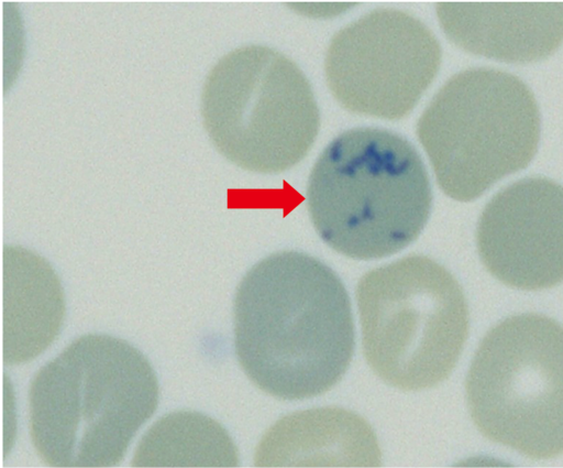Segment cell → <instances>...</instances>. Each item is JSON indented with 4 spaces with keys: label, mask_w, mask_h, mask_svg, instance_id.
Segmentation results:
<instances>
[{
    "label": "cell",
    "mask_w": 563,
    "mask_h": 468,
    "mask_svg": "<svg viewBox=\"0 0 563 468\" xmlns=\"http://www.w3.org/2000/svg\"><path fill=\"white\" fill-rule=\"evenodd\" d=\"M472 420L488 439L531 458L563 453V327L507 317L482 339L466 376Z\"/></svg>",
    "instance_id": "52a82bcc"
},
{
    "label": "cell",
    "mask_w": 563,
    "mask_h": 468,
    "mask_svg": "<svg viewBox=\"0 0 563 468\" xmlns=\"http://www.w3.org/2000/svg\"><path fill=\"white\" fill-rule=\"evenodd\" d=\"M156 373L134 346L104 334L69 344L33 377L30 434L54 467H110L154 414Z\"/></svg>",
    "instance_id": "7a4b0ae2"
},
{
    "label": "cell",
    "mask_w": 563,
    "mask_h": 468,
    "mask_svg": "<svg viewBox=\"0 0 563 468\" xmlns=\"http://www.w3.org/2000/svg\"><path fill=\"white\" fill-rule=\"evenodd\" d=\"M234 348L249 379L280 400L320 395L354 352L349 294L336 273L299 251L273 253L238 285Z\"/></svg>",
    "instance_id": "6da1fadb"
},
{
    "label": "cell",
    "mask_w": 563,
    "mask_h": 468,
    "mask_svg": "<svg viewBox=\"0 0 563 468\" xmlns=\"http://www.w3.org/2000/svg\"><path fill=\"white\" fill-rule=\"evenodd\" d=\"M356 298L364 356L387 384L432 388L454 369L468 333V308L456 279L426 255L371 270Z\"/></svg>",
    "instance_id": "5b68a950"
},
{
    "label": "cell",
    "mask_w": 563,
    "mask_h": 468,
    "mask_svg": "<svg viewBox=\"0 0 563 468\" xmlns=\"http://www.w3.org/2000/svg\"><path fill=\"white\" fill-rule=\"evenodd\" d=\"M257 467H376L380 450L367 422L339 407L291 413L276 422L255 451Z\"/></svg>",
    "instance_id": "8fae6325"
},
{
    "label": "cell",
    "mask_w": 563,
    "mask_h": 468,
    "mask_svg": "<svg viewBox=\"0 0 563 468\" xmlns=\"http://www.w3.org/2000/svg\"><path fill=\"white\" fill-rule=\"evenodd\" d=\"M417 135L440 188L455 200L471 202L531 162L540 115L532 91L515 75L470 68L433 96Z\"/></svg>",
    "instance_id": "277c9868"
},
{
    "label": "cell",
    "mask_w": 563,
    "mask_h": 468,
    "mask_svg": "<svg viewBox=\"0 0 563 468\" xmlns=\"http://www.w3.org/2000/svg\"><path fill=\"white\" fill-rule=\"evenodd\" d=\"M435 11L450 41L488 58L536 62L563 43V2H440Z\"/></svg>",
    "instance_id": "30bf717a"
},
{
    "label": "cell",
    "mask_w": 563,
    "mask_h": 468,
    "mask_svg": "<svg viewBox=\"0 0 563 468\" xmlns=\"http://www.w3.org/2000/svg\"><path fill=\"white\" fill-rule=\"evenodd\" d=\"M65 315L62 284L51 264L16 246L3 251V360L21 364L59 334Z\"/></svg>",
    "instance_id": "7c38bea8"
},
{
    "label": "cell",
    "mask_w": 563,
    "mask_h": 468,
    "mask_svg": "<svg viewBox=\"0 0 563 468\" xmlns=\"http://www.w3.org/2000/svg\"><path fill=\"white\" fill-rule=\"evenodd\" d=\"M476 242L486 269L520 290L563 282V186L544 177L519 179L485 206Z\"/></svg>",
    "instance_id": "9c48e42d"
},
{
    "label": "cell",
    "mask_w": 563,
    "mask_h": 468,
    "mask_svg": "<svg viewBox=\"0 0 563 468\" xmlns=\"http://www.w3.org/2000/svg\"><path fill=\"white\" fill-rule=\"evenodd\" d=\"M239 453L225 428L192 411L168 413L140 439L133 467H236Z\"/></svg>",
    "instance_id": "4fadbf2b"
},
{
    "label": "cell",
    "mask_w": 563,
    "mask_h": 468,
    "mask_svg": "<svg viewBox=\"0 0 563 468\" xmlns=\"http://www.w3.org/2000/svg\"><path fill=\"white\" fill-rule=\"evenodd\" d=\"M352 3H289V7L294 9V11L313 18H329L332 15L340 14L349 9Z\"/></svg>",
    "instance_id": "5bb4252c"
},
{
    "label": "cell",
    "mask_w": 563,
    "mask_h": 468,
    "mask_svg": "<svg viewBox=\"0 0 563 468\" xmlns=\"http://www.w3.org/2000/svg\"><path fill=\"white\" fill-rule=\"evenodd\" d=\"M201 116L225 159L264 174L299 163L320 126L305 74L284 54L263 45L232 50L212 66L201 91Z\"/></svg>",
    "instance_id": "8992f818"
},
{
    "label": "cell",
    "mask_w": 563,
    "mask_h": 468,
    "mask_svg": "<svg viewBox=\"0 0 563 468\" xmlns=\"http://www.w3.org/2000/svg\"><path fill=\"white\" fill-rule=\"evenodd\" d=\"M441 56L437 37L416 17L376 9L332 37L325 80L345 109L396 120L416 107L435 78Z\"/></svg>",
    "instance_id": "ba28073f"
},
{
    "label": "cell",
    "mask_w": 563,
    "mask_h": 468,
    "mask_svg": "<svg viewBox=\"0 0 563 468\" xmlns=\"http://www.w3.org/2000/svg\"><path fill=\"white\" fill-rule=\"evenodd\" d=\"M308 210L320 238L352 259L391 255L413 242L432 206L429 176L404 137L355 128L317 159L307 186Z\"/></svg>",
    "instance_id": "3957f363"
}]
</instances>
